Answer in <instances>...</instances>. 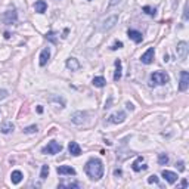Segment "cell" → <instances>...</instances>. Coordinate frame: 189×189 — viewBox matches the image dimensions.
Returning <instances> with one entry per match:
<instances>
[{
	"mask_svg": "<svg viewBox=\"0 0 189 189\" xmlns=\"http://www.w3.org/2000/svg\"><path fill=\"white\" fill-rule=\"evenodd\" d=\"M68 151H70L71 155H74V157H78L80 154H81V148H80V145H78L77 142H70Z\"/></svg>",
	"mask_w": 189,
	"mask_h": 189,
	"instance_id": "cell-16",
	"label": "cell"
},
{
	"mask_svg": "<svg viewBox=\"0 0 189 189\" xmlns=\"http://www.w3.org/2000/svg\"><path fill=\"white\" fill-rule=\"evenodd\" d=\"M183 18L188 19V5H185V13H183Z\"/></svg>",
	"mask_w": 189,
	"mask_h": 189,
	"instance_id": "cell-37",
	"label": "cell"
},
{
	"mask_svg": "<svg viewBox=\"0 0 189 189\" xmlns=\"http://www.w3.org/2000/svg\"><path fill=\"white\" fill-rule=\"evenodd\" d=\"M114 64H115L114 81H120V78H121V75H123V65H121V61H120V59H117Z\"/></svg>",
	"mask_w": 189,
	"mask_h": 189,
	"instance_id": "cell-15",
	"label": "cell"
},
{
	"mask_svg": "<svg viewBox=\"0 0 189 189\" xmlns=\"http://www.w3.org/2000/svg\"><path fill=\"white\" fill-rule=\"evenodd\" d=\"M127 36H129V39L133 40L134 43H142V40H143L142 33H140V31H136V30H129V31H127Z\"/></svg>",
	"mask_w": 189,
	"mask_h": 189,
	"instance_id": "cell-13",
	"label": "cell"
},
{
	"mask_svg": "<svg viewBox=\"0 0 189 189\" xmlns=\"http://www.w3.org/2000/svg\"><path fill=\"white\" fill-rule=\"evenodd\" d=\"M154 56H155V50H154V47H149V49L140 56V61H142V64L149 65V64L154 62Z\"/></svg>",
	"mask_w": 189,
	"mask_h": 189,
	"instance_id": "cell-6",
	"label": "cell"
},
{
	"mask_svg": "<svg viewBox=\"0 0 189 189\" xmlns=\"http://www.w3.org/2000/svg\"><path fill=\"white\" fill-rule=\"evenodd\" d=\"M68 31H70L68 28H65V30H64V36H62V39H65V37H66V34H68Z\"/></svg>",
	"mask_w": 189,
	"mask_h": 189,
	"instance_id": "cell-39",
	"label": "cell"
},
{
	"mask_svg": "<svg viewBox=\"0 0 189 189\" xmlns=\"http://www.w3.org/2000/svg\"><path fill=\"white\" fill-rule=\"evenodd\" d=\"M132 168H133V172H136V173H139V172H142V170H146V168H148V165L143 164V157H138V158H136V161L132 164Z\"/></svg>",
	"mask_w": 189,
	"mask_h": 189,
	"instance_id": "cell-10",
	"label": "cell"
},
{
	"mask_svg": "<svg viewBox=\"0 0 189 189\" xmlns=\"http://www.w3.org/2000/svg\"><path fill=\"white\" fill-rule=\"evenodd\" d=\"M46 39L50 41V43H53V44H56L58 43V39H56V33L55 31H49V33L46 34Z\"/></svg>",
	"mask_w": 189,
	"mask_h": 189,
	"instance_id": "cell-25",
	"label": "cell"
},
{
	"mask_svg": "<svg viewBox=\"0 0 189 189\" xmlns=\"http://www.w3.org/2000/svg\"><path fill=\"white\" fill-rule=\"evenodd\" d=\"M87 117V112H83V111H78V112H74L73 117H71V121L74 124H83L84 120Z\"/></svg>",
	"mask_w": 189,
	"mask_h": 189,
	"instance_id": "cell-11",
	"label": "cell"
},
{
	"mask_svg": "<svg viewBox=\"0 0 189 189\" xmlns=\"http://www.w3.org/2000/svg\"><path fill=\"white\" fill-rule=\"evenodd\" d=\"M111 102H112V98H109V100H108L107 104H105V107H104V108H105V109H108V108H111Z\"/></svg>",
	"mask_w": 189,
	"mask_h": 189,
	"instance_id": "cell-36",
	"label": "cell"
},
{
	"mask_svg": "<svg viewBox=\"0 0 189 189\" xmlns=\"http://www.w3.org/2000/svg\"><path fill=\"white\" fill-rule=\"evenodd\" d=\"M170 81V77L167 73H163V71H155L151 74V81H149V86L154 87V86H163L165 83Z\"/></svg>",
	"mask_w": 189,
	"mask_h": 189,
	"instance_id": "cell-2",
	"label": "cell"
},
{
	"mask_svg": "<svg viewBox=\"0 0 189 189\" xmlns=\"http://www.w3.org/2000/svg\"><path fill=\"white\" fill-rule=\"evenodd\" d=\"M22 177H24V174L19 172V170H15V172H12V174H10V180H12V183H13V185L21 183Z\"/></svg>",
	"mask_w": 189,
	"mask_h": 189,
	"instance_id": "cell-21",
	"label": "cell"
},
{
	"mask_svg": "<svg viewBox=\"0 0 189 189\" xmlns=\"http://www.w3.org/2000/svg\"><path fill=\"white\" fill-rule=\"evenodd\" d=\"M148 183H158V177H157L155 174L149 176V177H148Z\"/></svg>",
	"mask_w": 189,
	"mask_h": 189,
	"instance_id": "cell-31",
	"label": "cell"
},
{
	"mask_svg": "<svg viewBox=\"0 0 189 189\" xmlns=\"http://www.w3.org/2000/svg\"><path fill=\"white\" fill-rule=\"evenodd\" d=\"M58 188H68V189H73V188H80V183L78 182H74V183H66V185H64V183H61Z\"/></svg>",
	"mask_w": 189,
	"mask_h": 189,
	"instance_id": "cell-26",
	"label": "cell"
},
{
	"mask_svg": "<svg viewBox=\"0 0 189 189\" xmlns=\"http://www.w3.org/2000/svg\"><path fill=\"white\" fill-rule=\"evenodd\" d=\"M49 174V165H41V172H40V177L44 180Z\"/></svg>",
	"mask_w": 189,
	"mask_h": 189,
	"instance_id": "cell-27",
	"label": "cell"
},
{
	"mask_svg": "<svg viewBox=\"0 0 189 189\" xmlns=\"http://www.w3.org/2000/svg\"><path fill=\"white\" fill-rule=\"evenodd\" d=\"M46 9H47V3H46L44 0H37V2L34 3V10H36L37 13H44Z\"/></svg>",
	"mask_w": 189,
	"mask_h": 189,
	"instance_id": "cell-17",
	"label": "cell"
},
{
	"mask_svg": "<svg viewBox=\"0 0 189 189\" xmlns=\"http://www.w3.org/2000/svg\"><path fill=\"white\" fill-rule=\"evenodd\" d=\"M163 177H164L168 183H172V185L177 180V174L173 173V172H168V170H163Z\"/></svg>",
	"mask_w": 189,
	"mask_h": 189,
	"instance_id": "cell-19",
	"label": "cell"
},
{
	"mask_svg": "<svg viewBox=\"0 0 189 189\" xmlns=\"http://www.w3.org/2000/svg\"><path fill=\"white\" fill-rule=\"evenodd\" d=\"M126 108H127L129 111H133V109H134V107H133V104H130V102H127V104H126Z\"/></svg>",
	"mask_w": 189,
	"mask_h": 189,
	"instance_id": "cell-34",
	"label": "cell"
},
{
	"mask_svg": "<svg viewBox=\"0 0 189 189\" xmlns=\"http://www.w3.org/2000/svg\"><path fill=\"white\" fill-rule=\"evenodd\" d=\"M188 43L186 41H180V43H177V47H176V52H177V56L180 58L182 61H185L186 58H188Z\"/></svg>",
	"mask_w": 189,
	"mask_h": 189,
	"instance_id": "cell-5",
	"label": "cell"
},
{
	"mask_svg": "<svg viewBox=\"0 0 189 189\" xmlns=\"http://www.w3.org/2000/svg\"><path fill=\"white\" fill-rule=\"evenodd\" d=\"M142 10L145 12V13H148L149 17H155L157 15V9L155 8H151V6H143Z\"/></svg>",
	"mask_w": 189,
	"mask_h": 189,
	"instance_id": "cell-24",
	"label": "cell"
},
{
	"mask_svg": "<svg viewBox=\"0 0 189 189\" xmlns=\"http://www.w3.org/2000/svg\"><path fill=\"white\" fill-rule=\"evenodd\" d=\"M117 22H118V17H117V15H112V17L107 18V19L102 22V25H100V30H102V31H108V30H111V28H112Z\"/></svg>",
	"mask_w": 189,
	"mask_h": 189,
	"instance_id": "cell-7",
	"label": "cell"
},
{
	"mask_svg": "<svg viewBox=\"0 0 189 189\" xmlns=\"http://www.w3.org/2000/svg\"><path fill=\"white\" fill-rule=\"evenodd\" d=\"M58 174H68V176H75V170L71 165H59L56 168Z\"/></svg>",
	"mask_w": 189,
	"mask_h": 189,
	"instance_id": "cell-14",
	"label": "cell"
},
{
	"mask_svg": "<svg viewBox=\"0 0 189 189\" xmlns=\"http://www.w3.org/2000/svg\"><path fill=\"white\" fill-rule=\"evenodd\" d=\"M5 39H10V34H9V33H5Z\"/></svg>",
	"mask_w": 189,
	"mask_h": 189,
	"instance_id": "cell-41",
	"label": "cell"
},
{
	"mask_svg": "<svg viewBox=\"0 0 189 189\" xmlns=\"http://www.w3.org/2000/svg\"><path fill=\"white\" fill-rule=\"evenodd\" d=\"M5 98H8V90H5V89H0V100H3Z\"/></svg>",
	"mask_w": 189,
	"mask_h": 189,
	"instance_id": "cell-32",
	"label": "cell"
},
{
	"mask_svg": "<svg viewBox=\"0 0 189 189\" xmlns=\"http://www.w3.org/2000/svg\"><path fill=\"white\" fill-rule=\"evenodd\" d=\"M66 68L68 70H71V71H77V70H80V62L75 59V58H70V59H66Z\"/></svg>",
	"mask_w": 189,
	"mask_h": 189,
	"instance_id": "cell-18",
	"label": "cell"
},
{
	"mask_svg": "<svg viewBox=\"0 0 189 189\" xmlns=\"http://www.w3.org/2000/svg\"><path fill=\"white\" fill-rule=\"evenodd\" d=\"M121 47H123V41H115L114 44H112V47H111V49L112 50H118V49H121Z\"/></svg>",
	"mask_w": 189,
	"mask_h": 189,
	"instance_id": "cell-30",
	"label": "cell"
},
{
	"mask_svg": "<svg viewBox=\"0 0 189 189\" xmlns=\"http://www.w3.org/2000/svg\"><path fill=\"white\" fill-rule=\"evenodd\" d=\"M158 163L161 165H165L168 163V157L165 155V154H158Z\"/></svg>",
	"mask_w": 189,
	"mask_h": 189,
	"instance_id": "cell-29",
	"label": "cell"
},
{
	"mask_svg": "<svg viewBox=\"0 0 189 189\" xmlns=\"http://www.w3.org/2000/svg\"><path fill=\"white\" fill-rule=\"evenodd\" d=\"M189 87V73L188 71H182L180 73V83H179V90L185 92Z\"/></svg>",
	"mask_w": 189,
	"mask_h": 189,
	"instance_id": "cell-8",
	"label": "cell"
},
{
	"mask_svg": "<svg viewBox=\"0 0 189 189\" xmlns=\"http://www.w3.org/2000/svg\"><path fill=\"white\" fill-rule=\"evenodd\" d=\"M18 21V13L15 9H10L8 12H5V15H3V22L6 25H12L15 24Z\"/></svg>",
	"mask_w": 189,
	"mask_h": 189,
	"instance_id": "cell-4",
	"label": "cell"
},
{
	"mask_svg": "<svg viewBox=\"0 0 189 189\" xmlns=\"http://www.w3.org/2000/svg\"><path fill=\"white\" fill-rule=\"evenodd\" d=\"M84 172L92 180H99L104 176V163L99 158H90L84 165Z\"/></svg>",
	"mask_w": 189,
	"mask_h": 189,
	"instance_id": "cell-1",
	"label": "cell"
},
{
	"mask_svg": "<svg viewBox=\"0 0 189 189\" xmlns=\"http://www.w3.org/2000/svg\"><path fill=\"white\" fill-rule=\"evenodd\" d=\"M62 151V145L61 143H58L56 140H50L49 143L44 146V148L41 149V152L43 154H49V155H55L58 152H61Z\"/></svg>",
	"mask_w": 189,
	"mask_h": 189,
	"instance_id": "cell-3",
	"label": "cell"
},
{
	"mask_svg": "<svg viewBox=\"0 0 189 189\" xmlns=\"http://www.w3.org/2000/svg\"><path fill=\"white\" fill-rule=\"evenodd\" d=\"M39 59H40V61H39L40 66H44L47 62H49V59H50V49H49V47H46V49L41 50L40 58H39Z\"/></svg>",
	"mask_w": 189,
	"mask_h": 189,
	"instance_id": "cell-12",
	"label": "cell"
},
{
	"mask_svg": "<svg viewBox=\"0 0 189 189\" xmlns=\"http://www.w3.org/2000/svg\"><path fill=\"white\" fill-rule=\"evenodd\" d=\"M49 100H50V104H52V102H56L58 105H59V108L65 107V100H64L62 98H58V96H50Z\"/></svg>",
	"mask_w": 189,
	"mask_h": 189,
	"instance_id": "cell-23",
	"label": "cell"
},
{
	"mask_svg": "<svg viewBox=\"0 0 189 189\" xmlns=\"http://www.w3.org/2000/svg\"><path fill=\"white\" fill-rule=\"evenodd\" d=\"M13 129H15V126H13L12 121H5V123L0 126V130H2V133H5V134L13 132Z\"/></svg>",
	"mask_w": 189,
	"mask_h": 189,
	"instance_id": "cell-20",
	"label": "cell"
},
{
	"mask_svg": "<svg viewBox=\"0 0 189 189\" xmlns=\"http://www.w3.org/2000/svg\"><path fill=\"white\" fill-rule=\"evenodd\" d=\"M180 186H182V188H188V180H186V179H183V180L180 182Z\"/></svg>",
	"mask_w": 189,
	"mask_h": 189,
	"instance_id": "cell-35",
	"label": "cell"
},
{
	"mask_svg": "<svg viewBox=\"0 0 189 189\" xmlns=\"http://www.w3.org/2000/svg\"><path fill=\"white\" fill-rule=\"evenodd\" d=\"M39 130V127L36 126V124H33V126H28V127H25L24 129V133H27V134H31V133H36Z\"/></svg>",
	"mask_w": 189,
	"mask_h": 189,
	"instance_id": "cell-28",
	"label": "cell"
},
{
	"mask_svg": "<svg viewBox=\"0 0 189 189\" xmlns=\"http://www.w3.org/2000/svg\"><path fill=\"white\" fill-rule=\"evenodd\" d=\"M124 120H126V112H124V111H118V112H115V114L111 115L108 121L112 124H121Z\"/></svg>",
	"mask_w": 189,
	"mask_h": 189,
	"instance_id": "cell-9",
	"label": "cell"
},
{
	"mask_svg": "<svg viewBox=\"0 0 189 189\" xmlns=\"http://www.w3.org/2000/svg\"><path fill=\"white\" fill-rule=\"evenodd\" d=\"M92 84H93L95 87H104V86L107 84V80H105L104 77H95V78L92 80Z\"/></svg>",
	"mask_w": 189,
	"mask_h": 189,
	"instance_id": "cell-22",
	"label": "cell"
},
{
	"mask_svg": "<svg viewBox=\"0 0 189 189\" xmlns=\"http://www.w3.org/2000/svg\"><path fill=\"white\" fill-rule=\"evenodd\" d=\"M176 167L180 170V172H185V165H183V161H179V163H176Z\"/></svg>",
	"mask_w": 189,
	"mask_h": 189,
	"instance_id": "cell-33",
	"label": "cell"
},
{
	"mask_svg": "<svg viewBox=\"0 0 189 189\" xmlns=\"http://www.w3.org/2000/svg\"><path fill=\"white\" fill-rule=\"evenodd\" d=\"M114 174H115V176H121V174H123V172L118 168V170H115V172H114Z\"/></svg>",
	"mask_w": 189,
	"mask_h": 189,
	"instance_id": "cell-38",
	"label": "cell"
},
{
	"mask_svg": "<svg viewBox=\"0 0 189 189\" xmlns=\"http://www.w3.org/2000/svg\"><path fill=\"white\" fill-rule=\"evenodd\" d=\"M37 112H39V114H41V112H43V107H40V105H39V107H37Z\"/></svg>",
	"mask_w": 189,
	"mask_h": 189,
	"instance_id": "cell-40",
	"label": "cell"
}]
</instances>
